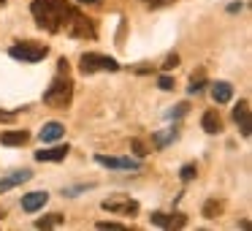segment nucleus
I'll list each match as a JSON object with an SVG mask.
<instances>
[{
    "mask_svg": "<svg viewBox=\"0 0 252 231\" xmlns=\"http://www.w3.org/2000/svg\"><path fill=\"white\" fill-rule=\"evenodd\" d=\"M30 11H33L38 28L49 30V33H57L65 25L68 14H71V6H68L65 0H33Z\"/></svg>",
    "mask_w": 252,
    "mask_h": 231,
    "instance_id": "f257e3e1",
    "label": "nucleus"
},
{
    "mask_svg": "<svg viewBox=\"0 0 252 231\" xmlns=\"http://www.w3.org/2000/svg\"><path fill=\"white\" fill-rule=\"evenodd\" d=\"M71 98H73V82L68 79V74H65V79H63V74H60V77L49 84V90L44 93V104L55 106V109H65V106L71 104Z\"/></svg>",
    "mask_w": 252,
    "mask_h": 231,
    "instance_id": "f03ea898",
    "label": "nucleus"
},
{
    "mask_svg": "<svg viewBox=\"0 0 252 231\" xmlns=\"http://www.w3.org/2000/svg\"><path fill=\"white\" fill-rule=\"evenodd\" d=\"M120 63L109 55H98V52H87L82 57V74H95V71H117Z\"/></svg>",
    "mask_w": 252,
    "mask_h": 231,
    "instance_id": "7ed1b4c3",
    "label": "nucleus"
},
{
    "mask_svg": "<svg viewBox=\"0 0 252 231\" xmlns=\"http://www.w3.org/2000/svg\"><path fill=\"white\" fill-rule=\"evenodd\" d=\"M8 55L14 60H22V63H38L46 57V46H38V44H17L8 49Z\"/></svg>",
    "mask_w": 252,
    "mask_h": 231,
    "instance_id": "20e7f679",
    "label": "nucleus"
},
{
    "mask_svg": "<svg viewBox=\"0 0 252 231\" xmlns=\"http://www.w3.org/2000/svg\"><path fill=\"white\" fill-rule=\"evenodd\" d=\"M63 28H65L71 36H82V38H87V36H95L93 25H90L79 11H73V8H71V14H68V19H65V25H63Z\"/></svg>",
    "mask_w": 252,
    "mask_h": 231,
    "instance_id": "39448f33",
    "label": "nucleus"
},
{
    "mask_svg": "<svg viewBox=\"0 0 252 231\" xmlns=\"http://www.w3.org/2000/svg\"><path fill=\"white\" fill-rule=\"evenodd\" d=\"M103 209L106 212H114V215H136L138 212V201L133 198H125V196H114V198H106L103 201Z\"/></svg>",
    "mask_w": 252,
    "mask_h": 231,
    "instance_id": "423d86ee",
    "label": "nucleus"
},
{
    "mask_svg": "<svg viewBox=\"0 0 252 231\" xmlns=\"http://www.w3.org/2000/svg\"><path fill=\"white\" fill-rule=\"evenodd\" d=\"M149 220H152L155 226H160V229H182V226L187 223L185 215H165V212H152Z\"/></svg>",
    "mask_w": 252,
    "mask_h": 231,
    "instance_id": "0eeeda50",
    "label": "nucleus"
},
{
    "mask_svg": "<svg viewBox=\"0 0 252 231\" xmlns=\"http://www.w3.org/2000/svg\"><path fill=\"white\" fill-rule=\"evenodd\" d=\"M68 153H71V147H68V144H57V147H49V150H38V153H35V160H44V163H57V160H63Z\"/></svg>",
    "mask_w": 252,
    "mask_h": 231,
    "instance_id": "6e6552de",
    "label": "nucleus"
},
{
    "mask_svg": "<svg viewBox=\"0 0 252 231\" xmlns=\"http://www.w3.org/2000/svg\"><path fill=\"white\" fill-rule=\"evenodd\" d=\"M46 201H49V193H46V191L25 193V196H22V209H25V212H35V209H41Z\"/></svg>",
    "mask_w": 252,
    "mask_h": 231,
    "instance_id": "1a4fd4ad",
    "label": "nucleus"
},
{
    "mask_svg": "<svg viewBox=\"0 0 252 231\" xmlns=\"http://www.w3.org/2000/svg\"><path fill=\"white\" fill-rule=\"evenodd\" d=\"M233 120L239 122L241 133H244V136H250L252 120H250V104H247V101H239V106H236V112H233Z\"/></svg>",
    "mask_w": 252,
    "mask_h": 231,
    "instance_id": "9d476101",
    "label": "nucleus"
},
{
    "mask_svg": "<svg viewBox=\"0 0 252 231\" xmlns=\"http://www.w3.org/2000/svg\"><path fill=\"white\" fill-rule=\"evenodd\" d=\"M95 160L100 166H109V169H138V160L133 158H106V155H98Z\"/></svg>",
    "mask_w": 252,
    "mask_h": 231,
    "instance_id": "9b49d317",
    "label": "nucleus"
},
{
    "mask_svg": "<svg viewBox=\"0 0 252 231\" xmlns=\"http://www.w3.org/2000/svg\"><path fill=\"white\" fill-rule=\"evenodd\" d=\"M30 177H33V171H28V169H22V171H14V174H8L6 180H0V193L3 191H8V188H14V185H22V182H28Z\"/></svg>",
    "mask_w": 252,
    "mask_h": 231,
    "instance_id": "f8f14e48",
    "label": "nucleus"
},
{
    "mask_svg": "<svg viewBox=\"0 0 252 231\" xmlns=\"http://www.w3.org/2000/svg\"><path fill=\"white\" fill-rule=\"evenodd\" d=\"M63 133H65L63 122H46V125L41 128V142H55V139L63 136Z\"/></svg>",
    "mask_w": 252,
    "mask_h": 231,
    "instance_id": "ddd939ff",
    "label": "nucleus"
},
{
    "mask_svg": "<svg viewBox=\"0 0 252 231\" xmlns=\"http://www.w3.org/2000/svg\"><path fill=\"white\" fill-rule=\"evenodd\" d=\"M30 139L28 131H6V133H0V142L8 144V147H17V144H25Z\"/></svg>",
    "mask_w": 252,
    "mask_h": 231,
    "instance_id": "4468645a",
    "label": "nucleus"
},
{
    "mask_svg": "<svg viewBox=\"0 0 252 231\" xmlns=\"http://www.w3.org/2000/svg\"><path fill=\"white\" fill-rule=\"evenodd\" d=\"M212 98L217 101V104H228V101L233 98V87H230V84H225V82H217L212 87Z\"/></svg>",
    "mask_w": 252,
    "mask_h": 231,
    "instance_id": "2eb2a0df",
    "label": "nucleus"
},
{
    "mask_svg": "<svg viewBox=\"0 0 252 231\" xmlns=\"http://www.w3.org/2000/svg\"><path fill=\"white\" fill-rule=\"evenodd\" d=\"M201 125H203V131H206V133H220V131H222V120H220L217 112H206L203 120H201Z\"/></svg>",
    "mask_w": 252,
    "mask_h": 231,
    "instance_id": "dca6fc26",
    "label": "nucleus"
},
{
    "mask_svg": "<svg viewBox=\"0 0 252 231\" xmlns=\"http://www.w3.org/2000/svg\"><path fill=\"white\" fill-rule=\"evenodd\" d=\"M63 223V215H46V218H41L38 220V223H35V226H38V229H52V226H60Z\"/></svg>",
    "mask_w": 252,
    "mask_h": 231,
    "instance_id": "f3484780",
    "label": "nucleus"
},
{
    "mask_svg": "<svg viewBox=\"0 0 252 231\" xmlns=\"http://www.w3.org/2000/svg\"><path fill=\"white\" fill-rule=\"evenodd\" d=\"M220 212H222V201H206V207H203L206 218H217Z\"/></svg>",
    "mask_w": 252,
    "mask_h": 231,
    "instance_id": "a211bd4d",
    "label": "nucleus"
},
{
    "mask_svg": "<svg viewBox=\"0 0 252 231\" xmlns=\"http://www.w3.org/2000/svg\"><path fill=\"white\" fill-rule=\"evenodd\" d=\"M98 229H100V231H122L125 226H122V223H114V220H100Z\"/></svg>",
    "mask_w": 252,
    "mask_h": 231,
    "instance_id": "6ab92c4d",
    "label": "nucleus"
},
{
    "mask_svg": "<svg viewBox=\"0 0 252 231\" xmlns=\"http://www.w3.org/2000/svg\"><path fill=\"white\" fill-rule=\"evenodd\" d=\"M195 174H198V169H195V166H192V163H187L185 169H182V180H185V182H190V180H192V177H195Z\"/></svg>",
    "mask_w": 252,
    "mask_h": 231,
    "instance_id": "aec40b11",
    "label": "nucleus"
},
{
    "mask_svg": "<svg viewBox=\"0 0 252 231\" xmlns=\"http://www.w3.org/2000/svg\"><path fill=\"white\" fill-rule=\"evenodd\" d=\"M17 120V112H6V109H0V122H14Z\"/></svg>",
    "mask_w": 252,
    "mask_h": 231,
    "instance_id": "412c9836",
    "label": "nucleus"
},
{
    "mask_svg": "<svg viewBox=\"0 0 252 231\" xmlns=\"http://www.w3.org/2000/svg\"><path fill=\"white\" fill-rule=\"evenodd\" d=\"M160 90H174V79H171V77H160Z\"/></svg>",
    "mask_w": 252,
    "mask_h": 231,
    "instance_id": "4be33fe9",
    "label": "nucleus"
},
{
    "mask_svg": "<svg viewBox=\"0 0 252 231\" xmlns=\"http://www.w3.org/2000/svg\"><path fill=\"white\" fill-rule=\"evenodd\" d=\"M203 87V77H192V84H190V93H198V90H201Z\"/></svg>",
    "mask_w": 252,
    "mask_h": 231,
    "instance_id": "5701e85b",
    "label": "nucleus"
},
{
    "mask_svg": "<svg viewBox=\"0 0 252 231\" xmlns=\"http://www.w3.org/2000/svg\"><path fill=\"white\" fill-rule=\"evenodd\" d=\"M176 63H179V57H176V55H168V57H165V63H163V66H165V68H174Z\"/></svg>",
    "mask_w": 252,
    "mask_h": 231,
    "instance_id": "b1692460",
    "label": "nucleus"
},
{
    "mask_svg": "<svg viewBox=\"0 0 252 231\" xmlns=\"http://www.w3.org/2000/svg\"><path fill=\"white\" fill-rule=\"evenodd\" d=\"M144 3H149V6H165L168 0H144Z\"/></svg>",
    "mask_w": 252,
    "mask_h": 231,
    "instance_id": "393cba45",
    "label": "nucleus"
},
{
    "mask_svg": "<svg viewBox=\"0 0 252 231\" xmlns=\"http://www.w3.org/2000/svg\"><path fill=\"white\" fill-rule=\"evenodd\" d=\"M133 150H136V153H138V155H144V153H147V150H144V147H141V142H133Z\"/></svg>",
    "mask_w": 252,
    "mask_h": 231,
    "instance_id": "a878e982",
    "label": "nucleus"
},
{
    "mask_svg": "<svg viewBox=\"0 0 252 231\" xmlns=\"http://www.w3.org/2000/svg\"><path fill=\"white\" fill-rule=\"evenodd\" d=\"M79 3H98V0H79Z\"/></svg>",
    "mask_w": 252,
    "mask_h": 231,
    "instance_id": "bb28decb",
    "label": "nucleus"
},
{
    "mask_svg": "<svg viewBox=\"0 0 252 231\" xmlns=\"http://www.w3.org/2000/svg\"><path fill=\"white\" fill-rule=\"evenodd\" d=\"M0 218H3V209H0Z\"/></svg>",
    "mask_w": 252,
    "mask_h": 231,
    "instance_id": "cd10ccee",
    "label": "nucleus"
},
{
    "mask_svg": "<svg viewBox=\"0 0 252 231\" xmlns=\"http://www.w3.org/2000/svg\"><path fill=\"white\" fill-rule=\"evenodd\" d=\"M0 3H3V0H0Z\"/></svg>",
    "mask_w": 252,
    "mask_h": 231,
    "instance_id": "c85d7f7f",
    "label": "nucleus"
}]
</instances>
